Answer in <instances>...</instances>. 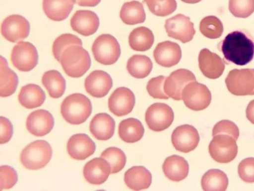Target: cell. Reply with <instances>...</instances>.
Instances as JSON below:
<instances>
[{
    "mask_svg": "<svg viewBox=\"0 0 254 191\" xmlns=\"http://www.w3.org/2000/svg\"><path fill=\"white\" fill-rule=\"evenodd\" d=\"M220 48L225 59L237 66H246L254 57V42L241 31L228 34L221 42Z\"/></svg>",
    "mask_w": 254,
    "mask_h": 191,
    "instance_id": "obj_1",
    "label": "cell"
},
{
    "mask_svg": "<svg viewBox=\"0 0 254 191\" xmlns=\"http://www.w3.org/2000/svg\"><path fill=\"white\" fill-rule=\"evenodd\" d=\"M60 62L64 71L70 77L83 76L90 69L91 59L88 52L82 46L71 45L63 52Z\"/></svg>",
    "mask_w": 254,
    "mask_h": 191,
    "instance_id": "obj_2",
    "label": "cell"
},
{
    "mask_svg": "<svg viewBox=\"0 0 254 191\" xmlns=\"http://www.w3.org/2000/svg\"><path fill=\"white\" fill-rule=\"evenodd\" d=\"M92 112V104L87 96L74 94L66 97L61 105V113L64 119L73 125L85 122Z\"/></svg>",
    "mask_w": 254,
    "mask_h": 191,
    "instance_id": "obj_3",
    "label": "cell"
},
{
    "mask_svg": "<svg viewBox=\"0 0 254 191\" xmlns=\"http://www.w3.org/2000/svg\"><path fill=\"white\" fill-rule=\"evenodd\" d=\"M52 155V148L47 141L36 140L24 148L20 154V160L26 168L37 171L47 165Z\"/></svg>",
    "mask_w": 254,
    "mask_h": 191,
    "instance_id": "obj_4",
    "label": "cell"
},
{
    "mask_svg": "<svg viewBox=\"0 0 254 191\" xmlns=\"http://www.w3.org/2000/svg\"><path fill=\"white\" fill-rule=\"evenodd\" d=\"M92 51L95 59L105 66L114 65L121 54L120 45L117 39L109 34L99 36L93 44Z\"/></svg>",
    "mask_w": 254,
    "mask_h": 191,
    "instance_id": "obj_5",
    "label": "cell"
},
{
    "mask_svg": "<svg viewBox=\"0 0 254 191\" xmlns=\"http://www.w3.org/2000/svg\"><path fill=\"white\" fill-rule=\"evenodd\" d=\"M208 151L211 157L217 162L229 163L237 156L238 146L237 140L228 135H217L211 141Z\"/></svg>",
    "mask_w": 254,
    "mask_h": 191,
    "instance_id": "obj_6",
    "label": "cell"
},
{
    "mask_svg": "<svg viewBox=\"0 0 254 191\" xmlns=\"http://www.w3.org/2000/svg\"><path fill=\"white\" fill-rule=\"evenodd\" d=\"M182 97L186 107L195 111L205 109L211 101V94L207 87L196 81L186 85Z\"/></svg>",
    "mask_w": 254,
    "mask_h": 191,
    "instance_id": "obj_7",
    "label": "cell"
},
{
    "mask_svg": "<svg viewBox=\"0 0 254 191\" xmlns=\"http://www.w3.org/2000/svg\"><path fill=\"white\" fill-rule=\"evenodd\" d=\"M225 83L229 92L237 96L254 95V69L233 70Z\"/></svg>",
    "mask_w": 254,
    "mask_h": 191,
    "instance_id": "obj_8",
    "label": "cell"
},
{
    "mask_svg": "<svg viewBox=\"0 0 254 191\" xmlns=\"http://www.w3.org/2000/svg\"><path fill=\"white\" fill-rule=\"evenodd\" d=\"M175 118L172 108L164 103H155L145 112V119L149 129L155 132H161L172 124Z\"/></svg>",
    "mask_w": 254,
    "mask_h": 191,
    "instance_id": "obj_9",
    "label": "cell"
},
{
    "mask_svg": "<svg viewBox=\"0 0 254 191\" xmlns=\"http://www.w3.org/2000/svg\"><path fill=\"white\" fill-rule=\"evenodd\" d=\"M11 60L13 66L18 70L29 72L37 65L38 54L37 49L29 42L20 41L12 49Z\"/></svg>",
    "mask_w": 254,
    "mask_h": 191,
    "instance_id": "obj_10",
    "label": "cell"
},
{
    "mask_svg": "<svg viewBox=\"0 0 254 191\" xmlns=\"http://www.w3.org/2000/svg\"><path fill=\"white\" fill-rule=\"evenodd\" d=\"M165 28L169 37L179 40L183 44L191 41L196 33L190 18L182 14L166 20Z\"/></svg>",
    "mask_w": 254,
    "mask_h": 191,
    "instance_id": "obj_11",
    "label": "cell"
},
{
    "mask_svg": "<svg viewBox=\"0 0 254 191\" xmlns=\"http://www.w3.org/2000/svg\"><path fill=\"white\" fill-rule=\"evenodd\" d=\"M172 143L178 151L188 153L194 151L200 141L199 133L192 125L184 124L178 126L172 136Z\"/></svg>",
    "mask_w": 254,
    "mask_h": 191,
    "instance_id": "obj_12",
    "label": "cell"
},
{
    "mask_svg": "<svg viewBox=\"0 0 254 191\" xmlns=\"http://www.w3.org/2000/svg\"><path fill=\"white\" fill-rule=\"evenodd\" d=\"M30 31V25L28 20L17 14L7 16L1 26V34L11 42L25 39L29 36Z\"/></svg>",
    "mask_w": 254,
    "mask_h": 191,
    "instance_id": "obj_13",
    "label": "cell"
},
{
    "mask_svg": "<svg viewBox=\"0 0 254 191\" xmlns=\"http://www.w3.org/2000/svg\"><path fill=\"white\" fill-rule=\"evenodd\" d=\"M196 81L194 74L187 69H179L167 77L164 84L165 93L175 100L182 99V92L188 83Z\"/></svg>",
    "mask_w": 254,
    "mask_h": 191,
    "instance_id": "obj_14",
    "label": "cell"
},
{
    "mask_svg": "<svg viewBox=\"0 0 254 191\" xmlns=\"http://www.w3.org/2000/svg\"><path fill=\"white\" fill-rule=\"evenodd\" d=\"M135 104V96L129 89L120 88L116 89L109 99L110 111L118 117L130 113Z\"/></svg>",
    "mask_w": 254,
    "mask_h": 191,
    "instance_id": "obj_15",
    "label": "cell"
},
{
    "mask_svg": "<svg viewBox=\"0 0 254 191\" xmlns=\"http://www.w3.org/2000/svg\"><path fill=\"white\" fill-rule=\"evenodd\" d=\"M113 86L111 76L103 71L92 72L84 81L86 92L92 96L102 98L109 94Z\"/></svg>",
    "mask_w": 254,
    "mask_h": 191,
    "instance_id": "obj_16",
    "label": "cell"
},
{
    "mask_svg": "<svg viewBox=\"0 0 254 191\" xmlns=\"http://www.w3.org/2000/svg\"><path fill=\"white\" fill-rule=\"evenodd\" d=\"M153 55L159 65L170 68L177 65L180 62L182 52L180 46L176 42L165 41L158 44Z\"/></svg>",
    "mask_w": 254,
    "mask_h": 191,
    "instance_id": "obj_17",
    "label": "cell"
},
{
    "mask_svg": "<svg viewBox=\"0 0 254 191\" xmlns=\"http://www.w3.org/2000/svg\"><path fill=\"white\" fill-rule=\"evenodd\" d=\"M199 68L202 74L210 79H217L223 74L225 62L217 54L207 49L200 51L198 56Z\"/></svg>",
    "mask_w": 254,
    "mask_h": 191,
    "instance_id": "obj_18",
    "label": "cell"
},
{
    "mask_svg": "<svg viewBox=\"0 0 254 191\" xmlns=\"http://www.w3.org/2000/svg\"><path fill=\"white\" fill-rule=\"evenodd\" d=\"M99 25V17L91 10H77L70 20L72 30L84 36H89L95 33Z\"/></svg>",
    "mask_w": 254,
    "mask_h": 191,
    "instance_id": "obj_19",
    "label": "cell"
},
{
    "mask_svg": "<svg viewBox=\"0 0 254 191\" xmlns=\"http://www.w3.org/2000/svg\"><path fill=\"white\" fill-rule=\"evenodd\" d=\"M54 124V118L50 112L39 109L33 111L28 116L26 127L31 134L37 137H42L51 132Z\"/></svg>",
    "mask_w": 254,
    "mask_h": 191,
    "instance_id": "obj_20",
    "label": "cell"
},
{
    "mask_svg": "<svg viewBox=\"0 0 254 191\" xmlns=\"http://www.w3.org/2000/svg\"><path fill=\"white\" fill-rule=\"evenodd\" d=\"M69 155L76 160H84L91 156L96 151L94 142L85 134H77L71 136L67 142Z\"/></svg>",
    "mask_w": 254,
    "mask_h": 191,
    "instance_id": "obj_21",
    "label": "cell"
},
{
    "mask_svg": "<svg viewBox=\"0 0 254 191\" xmlns=\"http://www.w3.org/2000/svg\"><path fill=\"white\" fill-rule=\"evenodd\" d=\"M111 174L110 164L102 158H96L88 162L83 168L84 179L94 185L104 184Z\"/></svg>",
    "mask_w": 254,
    "mask_h": 191,
    "instance_id": "obj_22",
    "label": "cell"
},
{
    "mask_svg": "<svg viewBox=\"0 0 254 191\" xmlns=\"http://www.w3.org/2000/svg\"><path fill=\"white\" fill-rule=\"evenodd\" d=\"M116 123L112 117L107 113L96 114L90 124V131L98 140L107 141L115 133Z\"/></svg>",
    "mask_w": 254,
    "mask_h": 191,
    "instance_id": "obj_23",
    "label": "cell"
},
{
    "mask_svg": "<svg viewBox=\"0 0 254 191\" xmlns=\"http://www.w3.org/2000/svg\"><path fill=\"white\" fill-rule=\"evenodd\" d=\"M162 169L166 177L176 182L185 180L189 172L188 162L183 157L178 155L167 157L163 164Z\"/></svg>",
    "mask_w": 254,
    "mask_h": 191,
    "instance_id": "obj_24",
    "label": "cell"
},
{
    "mask_svg": "<svg viewBox=\"0 0 254 191\" xmlns=\"http://www.w3.org/2000/svg\"><path fill=\"white\" fill-rule=\"evenodd\" d=\"M124 181L130 189L139 191L149 188L152 182V176L143 166H133L128 169L124 176Z\"/></svg>",
    "mask_w": 254,
    "mask_h": 191,
    "instance_id": "obj_25",
    "label": "cell"
},
{
    "mask_svg": "<svg viewBox=\"0 0 254 191\" xmlns=\"http://www.w3.org/2000/svg\"><path fill=\"white\" fill-rule=\"evenodd\" d=\"M75 3V0H43V9L50 19L60 22L68 17Z\"/></svg>",
    "mask_w": 254,
    "mask_h": 191,
    "instance_id": "obj_26",
    "label": "cell"
},
{
    "mask_svg": "<svg viewBox=\"0 0 254 191\" xmlns=\"http://www.w3.org/2000/svg\"><path fill=\"white\" fill-rule=\"evenodd\" d=\"M45 93L37 85L29 84L21 89L18 96L19 103L28 109L40 107L46 100Z\"/></svg>",
    "mask_w": 254,
    "mask_h": 191,
    "instance_id": "obj_27",
    "label": "cell"
},
{
    "mask_svg": "<svg viewBox=\"0 0 254 191\" xmlns=\"http://www.w3.org/2000/svg\"><path fill=\"white\" fill-rule=\"evenodd\" d=\"M144 129L142 123L134 118L122 121L119 126V135L124 142L133 143L140 141L143 136Z\"/></svg>",
    "mask_w": 254,
    "mask_h": 191,
    "instance_id": "obj_28",
    "label": "cell"
},
{
    "mask_svg": "<svg viewBox=\"0 0 254 191\" xmlns=\"http://www.w3.org/2000/svg\"><path fill=\"white\" fill-rule=\"evenodd\" d=\"M155 41L153 32L149 28L140 27L134 29L129 36V44L131 48L137 52H145L150 50Z\"/></svg>",
    "mask_w": 254,
    "mask_h": 191,
    "instance_id": "obj_29",
    "label": "cell"
},
{
    "mask_svg": "<svg viewBox=\"0 0 254 191\" xmlns=\"http://www.w3.org/2000/svg\"><path fill=\"white\" fill-rule=\"evenodd\" d=\"M120 16L123 23L128 25L143 23L146 19L143 6L137 1L125 3L120 11Z\"/></svg>",
    "mask_w": 254,
    "mask_h": 191,
    "instance_id": "obj_30",
    "label": "cell"
},
{
    "mask_svg": "<svg viewBox=\"0 0 254 191\" xmlns=\"http://www.w3.org/2000/svg\"><path fill=\"white\" fill-rule=\"evenodd\" d=\"M42 83L52 98H60L65 92L66 81L57 71L52 70L46 72L42 76Z\"/></svg>",
    "mask_w": 254,
    "mask_h": 191,
    "instance_id": "obj_31",
    "label": "cell"
},
{
    "mask_svg": "<svg viewBox=\"0 0 254 191\" xmlns=\"http://www.w3.org/2000/svg\"><path fill=\"white\" fill-rule=\"evenodd\" d=\"M153 65L151 59L145 55H135L127 62V69L131 76L136 79H143L149 76Z\"/></svg>",
    "mask_w": 254,
    "mask_h": 191,
    "instance_id": "obj_32",
    "label": "cell"
},
{
    "mask_svg": "<svg viewBox=\"0 0 254 191\" xmlns=\"http://www.w3.org/2000/svg\"><path fill=\"white\" fill-rule=\"evenodd\" d=\"M228 184L226 174L218 169L209 170L201 179V186L204 191H225Z\"/></svg>",
    "mask_w": 254,
    "mask_h": 191,
    "instance_id": "obj_33",
    "label": "cell"
},
{
    "mask_svg": "<svg viewBox=\"0 0 254 191\" xmlns=\"http://www.w3.org/2000/svg\"><path fill=\"white\" fill-rule=\"evenodd\" d=\"M18 83L17 75L8 67L7 61L1 56L0 96L6 97L12 95L16 90Z\"/></svg>",
    "mask_w": 254,
    "mask_h": 191,
    "instance_id": "obj_34",
    "label": "cell"
},
{
    "mask_svg": "<svg viewBox=\"0 0 254 191\" xmlns=\"http://www.w3.org/2000/svg\"><path fill=\"white\" fill-rule=\"evenodd\" d=\"M199 29L203 35L211 39L220 38L224 31L221 21L212 15L206 16L201 20Z\"/></svg>",
    "mask_w": 254,
    "mask_h": 191,
    "instance_id": "obj_35",
    "label": "cell"
},
{
    "mask_svg": "<svg viewBox=\"0 0 254 191\" xmlns=\"http://www.w3.org/2000/svg\"><path fill=\"white\" fill-rule=\"evenodd\" d=\"M101 157L107 160L111 167V174L119 173L124 168L127 158L122 150L116 147H111L104 150Z\"/></svg>",
    "mask_w": 254,
    "mask_h": 191,
    "instance_id": "obj_36",
    "label": "cell"
},
{
    "mask_svg": "<svg viewBox=\"0 0 254 191\" xmlns=\"http://www.w3.org/2000/svg\"><path fill=\"white\" fill-rule=\"evenodd\" d=\"M143 2L153 14L158 16H168L177 9L176 0H143Z\"/></svg>",
    "mask_w": 254,
    "mask_h": 191,
    "instance_id": "obj_37",
    "label": "cell"
},
{
    "mask_svg": "<svg viewBox=\"0 0 254 191\" xmlns=\"http://www.w3.org/2000/svg\"><path fill=\"white\" fill-rule=\"evenodd\" d=\"M71 45L82 46V42L78 37L71 34H64L57 37L53 45V53L55 59L60 62L64 51Z\"/></svg>",
    "mask_w": 254,
    "mask_h": 191,
    "instance_id": "obj_38",
    "label": "cell"
},
{
    "mask_svg": "<svg viewBox=\"0 0 254 191\" xmlns=\"http://www.w3.org/2000/svg\"><path fill=\"white\" fill-rule=\"evenodd\" d=\"M229 9L235 17H248L254 12V0H229Z\"/></svg>",
    "mask_w": 254,
    "mask_h": 191,
    "instance_id": "obj_39",
    "label": "cell"
},
{
    "mask_svg": "<svg viewBox=\"0 0 254 191\" xmlns=\"http://www.w3.org/2000/svg\"><path fill=\"white\" fill-rule=\"evenodd\" d=\"M166 77L159 76L148 82L146 90L149 95L155 99H168L169 96L164 91V84Z\"/></svg>",
    "mask_w": 254,
    "mask_h": 191,
    "instance_id": "obj_40",
    "label": "cell"
},
{
    "mask_svg": "<svg viewBox=\"0 0 254 191\" xmlns=\"http://www.w3.org/2000/svg\"><path fill=\"white\" fill-rule=\"evenodd\" d=\"M213 136L219 134L228 135L234 138L237 141L240 136L238 126L229 120H222L217 123L213 129Z\"/></svg>",
    "mask_w": 254,
    "mask_h": 191,
    "instance_id": "obj_41",
    "label": "cell"
},
{
    "mask_svg": "<svg viewBox=\"0 0 254 191\" xmlns=\"http://www.w3.org/2000/svg\"><path fill=\"white\" fill-rule=\"evenodd\" d=\"M0 175H1V190L9 189L12 188L18 181V176L16 172L11 167L4 165L0 168Z\"/></svg>",
    "mask_w": 254,
    "mask_h": 191,
    "instance_id": "obj_42",
    "label": "cell"
},
{
    "mask_svg": "<svg viewBox=\"0 0 254 191\" xmlns=\"http://www.w3.org/2000/svg\"><path fill=\"white\" fill-rule=\"evenodd\" d=\"M240 178L247 183H254V158H248L240 162L238 167Z\"/></svg>",
    "mask_w": 254,
    "mask_h": 191,
    "instance_id": "obj_43",
    "label": "cell"
},
{
    "mask_svg": "<svg viewBox=\"0 0 254 191\" xmlns=\"http://www.w3.org/2000/svg\"><path fill=\"white\" fill-rule=\"evenodd\" d=\"M1 137H0V143L1 144H5L8 142L11 139L13 128V125L10 121L6 117L1 116Z\"/></svg>",
    "mask_w": 254,
    "mask_h": 191,
    "instance_id": "obj_44",
    "label": "cell"
},
{
    "mask_svg": "<svg viewBox=\"0 0 254 191\" xmlns=\"http://www.w3.org/2000/svg\"><path fill=\"white\" fill-rule=\"evenodd\" d=\"M101 0H75V3L83 7H95L98 5Z\"/></svg>",
    "mask_w": 254,
    "mask_h": 191,
    "instance_id": "obj_45",
    "label": "cell"
},
{
    "mask_svg": "<svg viewBox=\"0 0 254 191\" xmlns=\"http://www.w3.org/2000/svg\"><path fill=\"white\" fill-rule=\"evenodd\" d=\"M246 116L248 119L254 124V99L251 100L247 106Z\"/></svg>",
    "mask_w": 254,
    "mask_h": 191,
    "instance_id": "obj_46",
    "label": "cell"
},
{
    "mask_svg": "<svg viewBox=\"0 0 254 191\" xmlns=\"http://www.w3.org/2000/svg\"><path fill=\"white\" fill-rule=\"evenodd\" d=\"M181 1L187 4H193L200 2L202 0H181Z\"/></svg>",
    "mask_w": 254,
    "mask_h": 191,
    "instance_id": "obj_47",
    "label": "cell"
}]
</instances>
